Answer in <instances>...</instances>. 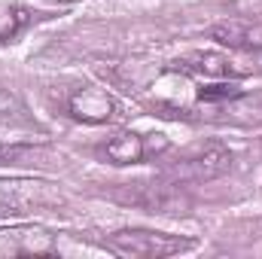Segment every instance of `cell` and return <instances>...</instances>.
<instances>
[{
    "mask_svg": "<svg viewBox=\"0 0 262 259\" xmlns=\"http://www.w3.org/2000/svg\"><path fill=\"white\" fill-rule=\"evenodd\" d=\"M232 171V153L220 143H207L204 149H198L192 156H186L183 162L171 165L165 171L168 183H204V180H216L223 174Z\"/></svg>",
    "mask_w": 262,
    "mask_h": 259,
    "instance_id": "cell-2",
    "label": "cell"
},
{
    "mask_svg": "<svg viewBox=\"0 0 262 259\" xmlns=\"http://www.w3.org/2000/svg\"><path fill=\"white\" fill-rule=\"evenodd\" d=\"M113 198L122 204L146 207L152 213H171L174 207H180V195L174 192V183H125L122 189L113 192Z\"/></svg>",
    "mask_w": 262,
    "mask_h": 259,
    "instance_id": "cell-3",
    "label": "cell"
},
{
    "mask_svg": "<svg viewBox=\"0 0 262 259\" xmlns=\"http://www.w3.org/2000/svg\"><path fill=\"white\" fill-rule=\"evenodd\" d=\"M46 146H31V143H0V165H43Z\"/></svg>",
    "mask_w": 262,
    "mask_h": 259,
    "instance_id": "cell-9",
    "label": "cell"
},
{
    "mask_svg": "<svg viewBox=\"0 0 262 259\" xmlns=\"http://www.w3.org/2000/svg\"><path fill=\"white\" fill-rule=\"evenodd\" d=\"M177 67H186L189 73L198 76H244L241 67H235V61H229V55H216V52H192L183 61H177Z\"/></svg>",
    "mask_w": 262,
    "mask_h": 259,
    "instance_id": "cell-6",
    "label": "cell"
},
{
    "mask_svg": "<svg viewBox=\"0 0 262 259\" xmlns=\"http://www.w3.org/2000/svg\"><path fill=\"white\" fill-rule=\"evenodd\" d=\"M210 40L220 43V46H229V49H250V46L259 43L247 18H226V21H216V25L210 28Z\"/></svg>",
    "mask_w": 262,
    "mask_h": 259,
    "instance_id": "cell-5",
    "label": "cell"
},
{
    "mask_svg": "<svg viewBox=\"0 0 262 259\" xmlns=\"http://www.w3.org/2000/svg\"><path fill=\"white\" fill-rule=\"evenodd\" d=\"M34 12L21 3H0V43L12 40L15 34H21L31 25Z\"/></svg>",
    "mask_w": 262,
    "mask_h": 259,
    "instance_id": "cell-8",
    "label": "cell"
},
{
    "mask_svg": "<svg viewBox=\"0 0 262 259\" xmlns=\"http://www.w3.org/2000/svg\"><path fill=\"white\" fill-rule=\"evenodd\" d=\"M70 113L82 122H92V125H101V122H110L116 116V101L104 92V89H95V85H82L70 95L67 101Z\"/></svg>",
    "mask_w": 262,
    "mask_h": 259,
    "instance_id": "cell-4",
    "label": "cell"
},
{
    "mask_svg": "<svg viewBox=\"0 0 262 259\" xmlns=\"http://www.w3.org/2000/svg\"><path fill=\"white\" fill-rule=\"evenodd\" d=\"M104 156H107L113 165H134V162H143V159H146L143 137L134 134V131H122V134H116V137L104 146Z\"/></svg>",
    "mask_w": 262,
    "mask_h": 259,
    "instance_id": "cell-7",
    "label": "cell"
},
{
    "mask_svg": "<svg viewBox=\"0 0 262 259\" xmlns=\"http://www.w3.org/2000/svg\"><path fill=\"white\" fill-rule=\"evenodd\" d=\"M107 250H113L116 256L128 259H159V256H174L189 250L195 241L180 238V235H168V232H152V229H119L113 235L104 238Z\"/></svg>",
    "mask_w": 262,
    "mask_h": 259,
    "instance_id": "cell-1",
    "label": "cell"
},
{
    "mask_svg": "<svg viewBox=\"0 0 262 259\" xmlns=\"http://www.w3.org/2000/svg\"><path fill=\"white\" fill-rule=\"evenodd\" d=\"M238 98H244V89H238L235 82H213V85H201L198 89V101H204V104L238 101Z\"/></svg>",
    "mask_w": 262,
    "mask_h": 259,
    "instance_id": "cell-10",
    "label": "cell"
},
{
    "mask_svg": "<svg viewBox=\"0 0 262 259\" xmlns=\"http://www.w3.org/2000/svg\"><path fill=\"white\" fill-rule=\"evenodd\" d=\"M143 146H146V156H152V153L168 149V140H165V134H149V140L143 137Z\"/></svg>",
    "mask_w": 262,
    "mask_h": 259,
    "instance_id": "cell-12",
    "label": "cell"
},
{
    "mask_svg": "<svg viewBox=\"0 0 262 259\" xmlns=\"http://www.w3.org/2000/svg\"><path fill=\"white\" fill-rule=\"evenodd\" d=\"M0 122H28V116H25V104L18 101V95L15 92H9V89H0Z\"/></svg>",
    "mask_w": 262,
    "mask_h": 259,
    "instance_id": "cell-11",
    "label": "cell"
}]
</instances>
